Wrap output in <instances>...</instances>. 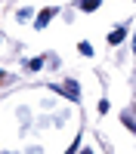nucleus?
<instances>
[{"mask_svg":"<svg viewBox=\"0 0 136 154\" xmlns=\"http://www.w3.org/2000/svg\"><path fill=\"white\" fill-rule=\"evenodd\" d=\"M56 93H62V96L71 99V102H77L81 99V86L74 83V80H65V83H56Z\"/></svg>","mask_w":136,"mask_h":154,"instance_id":"nucleus-1","label":"nucleus"},{"mask_svg":"<svg viewBox=\"0 0 136 154\" xmlns=\"http://www.w3.org/2000/svg\"><path fill=\"white\" fill-rule=\"evenodd\" d=\"M53 16H56V9H43L40 16L34 19V25H37V28H43V25H49V19H53Z\"/></svg>","mask_w":136,"mask_h":154,"instance_id":"nucleus-2","label":"nucleus"},{"mask_svg":"<svg viewBox=\"0 0 136 154\" xmlns=\"http://www.w3.org/2000/svg\"><path fill=\"white\" fill-rule=\"evenodd\" d=\"M124 34H127V28H115V31L108 34V43H111V46H118V43L124 40Z\"/></svg>","mask_w":136,"mask_h":154,"instance_id":"nucleus-3","label":"nucleus"},{"mask_svg":"<svg viewBox=\"0 0 136 154\" xmlns=\"http://www.w3.org/2000/svg\"><path fill=\"white\" fill-rule=\"evenodd\" d=\"M81 9L84 12H96L99 9V0H81Z\"/></svg>","mask_w":136,"mask_h":154,"instance_id":"nucleus-4","label":"nucleus"},{"mask_svg":"<svg viewBox=\"0 0 136 154\" xmlns=\"http://www.w3.org/2000/svg\"><path fill=\"white\" fill-rule=\"evenodd\" d=\"M77 53H81V56H93V46L87 43V40H81V43H77Z\"/></svg>","mask_w":136,"mask_h":154,"instance_id":"nucleus-5","label":"nucleus"},{"mask_svg":"<svg viewBox=\"0 0 136 154\" xmlns=\"http://www.w3.org/2000/svg\"><path fill=\"white\" fill-rule=\"evenodd\" d=\"M133 49H136V34H133Z\"/></svg>","mask_w":136,"mask_h":154,"instance_id":"nucleus-6","label":"nucleus"},{"mask_svg":"<svg viewBox=\"0 0 136 154\" xmlns=\"http://www.w3.org/2000/svg\"><path fill=\"white\" fill-rule=\"evenodd\" d=\"M0 80H3V71H0Z\"/></svg>","mask_w":136,"mask_h":154,"instance_id":"nucleus-7","label":"nucleus"}]
</instances>
